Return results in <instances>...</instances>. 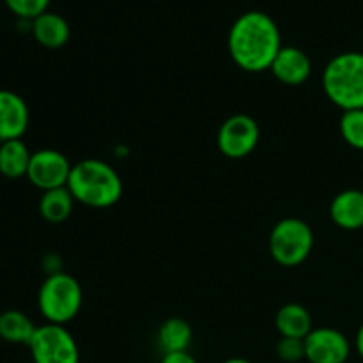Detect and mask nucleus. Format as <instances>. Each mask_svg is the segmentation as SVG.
Segmentation results:
<instances>
[{"label": "nucleus", "instance_id": "obj_9", "mask_svg": "<svg viewBox=\"0 0 363 363\" xmlns=\"http://www.w3.org/2000/svg\"><path fill=\"white\" fill-rule=\"evenodd\" d=\"M351 357V344L335 328H314L305 337V360L311 363H346Z\"/></svg>", "mask_w": 363, "mask_h": 363}, {"label": "nucleus", "instance_id": "obj_19", "mask_svg": "<svg viewBox=\"0 0 363 363\" xmlns=\"http://www.w3.org/2000/svg\"><path fill=\"white\" fill-rule=\"evenodd\" d=\"M339 130L347 145L363 151V108L344 112L340 117Z\"/></svg>", "mask_w": 363, "mask_h": 363}, {"label": "nucleus", "instance_id": "obj_8", "mask_svg": "<svg viewBox=\"0 0 363 363\" xmlns=\"http://www.w3.org/2000/svg\"><path fill=\"white\" fill-rule=\"evenodd\" d=\"M73 163L55 149H39L32 152L27 179L41 191L67 186Z\"/></svg>", "mask_w": 363, "mask_h": 363}, {"label": "nucleus", "instance_id": "obj_10", "mask_svg": "<svg viewBox=\"0 0 363 363\" xmlns=\"http://www.w3.org/2000/svg\"><path fill=\"white\" fill-rule=\"evenodd\" d=\"M30 121L28 105L20 94L0 89V142L18 140L25 135Z\"/></svg>", "mask_w": 363, "mask_h": 363}, {"label": "nucleus", "instance_id": "obj_22", "mask_svg": "<svg viewBox=\"0 0 363 363\" xmlns=\"http://www.w3.org/2000/svg\"><path fill=\"white\" fill-rule=\"evenodd\" d=\"M160 363H199L195 357L188 351H179V353H167L163 354Z\"/></svg>", "mask_w": 363, "mask_h": 363}, {"label": "nucleus", "instance_id": "obj_4", "mask_svg": "<svg viewBox=\"0 0 363 363\" xmlns=\"http://www.w3.org/2000/svg\"><path fill=\"white\" fill-rule=\"evenodd\" d=\"M84 305L80 282L69 273H53L45 279L38 293V307L50 325L66 326L73 321Z\"/></svg>", "mask_w": 363, "mask_h": 363}, {"label": "nucleus", "instance_id": "obj_7", "mask_svg": "<svg viewBox=\"0 0 363 363\" xmlns=\"http://www.w3.org/2000/svg\"><path fill=\"white\" fill-rule=\"evenodd\" d=\"M261 138L257 121L248 113H234L225 119L216 135V145L225 158L241 160L255 151Z\"/></svg>", "mask_w": 363, "mask_h": 363}, {"label": "nucleus", "instance_id": "obj_21", "mask_svg": "<svg viewBox=\"0 0 363 363\" xmlns=\"http://www.w3.org/2000/svg\"><path fill=\"white\" fill-rule=\"evenodd\" d=\"M277 357L287 363L305 360V339L280 337L279 344H277Z\"/></svg>", "mask_w": 363, "mask_h": 363}, {"label": "nucleus", "instance_id": "obj_3", "mask_svg": "<svg viewBox=\"0 0 363 363\" xmlns=\"http://www.w3.org/2000/svg\"><path fill=\"white\" fill-rule=\"evenodd\" d=\"M323 91L344 112L363 108V53L344 52L333 57L323 71Z\"/></svg>", "mask_w": 363, "mask_h": 363}, {"label": "nucleus", "instance_id": "obj_14", "mask_svg": "<svg viewBox=\"0 0 363 363\" xmlns=\"http://www.w3.org/2000/svg\"><path fill=\"white\" fill-rule=\"evenodd\" d=\"M275 328L280 333V337L305 339L314 330V325H312L311 312L303 305L287 303L277 312Z\"/></svg>", "mask_w": 363, "mask_h": 363}, {"label": "nucleus", "instance_id": "obj_24", "mask_svg": "<svg viewBox=\"0 0 363 363\" xmlns=\"http://www.w3.org/2000/svg\"><path fill=\"white\" fill-rule=\"evenodd\" d=\"M222 363H252V362L247 360V358H229V360H225Z\"/></svg>", "mask_w": 363, "mask_h": 363}, {"label": "nucleus", "instance_id": "obj_11", "mask_svg": "<svg viewBox=\"0 0 363 363\" xmlns=\"http://www.w3.org/2000/svg\"><path fill=\"white\" fill-rule=\"evenodd\" d=\"M269 71L280 84L298 87L311 78L312 60L303 50L296 46H282L272 62Z\"/></svg>", "mask_w": 363, "mask_h": 363}, {"label": "nucleus", "instance_id": "obj_2", "mask_svg": "<svg viewBox=\"0 0 363 363\" xmlns=\"http://www.w3.org/2000/svg\"><path fill=\"white\" fill-rule=\"evenodd\" d=\"M123 179L116 169L98 158L74 163L67 181V190L74 201L98 209L117 204L123 197Z\"/></svg>", "mask_w": 363, "mask_h": 363}, {"label": "nucleus", "instance_id": "obj_1", "mask_svg": "<svg viewBox=\"0 0 363 363\" xmlns=\"http://www.w3.org/2000/svg\"><path fill=\"white\" fill-rule=\"evenodd\" d=\"M230 59L248 73L269 69L282 48L279 25L262 11H247L234 20L227 35Z\"/></svg>", "mask_w": 363, "mask_h": 363}, {"label": "nucleus", "instance_id": "obj_15", "mask_svg": "<svg viewBox=\"0 0 363 363\" xmlns=\"http://www.w3.org/2000/svg\"><path fill=\"white\" fill-rule=\"evenodd\" d=\"M32 152L21 138L0 142V174L7 179L27 177Z\"/></svg>", "mask_w": 363, "mask_h": 363}, {"label": "nucleus", "instance_id": "obj_5", "mask_svg": "<svg viewBox=\"0 0 363 363\" xmlns=\"http://www.w3.org/2000/svg\"><path fill=\"white\" fill-rule=\"evenodd\" d=\"M268 247L277 264L284 268H296L312 254L314 233L301 218H282L272 229Z\"/></svg>", "mask_w": 363, "mask_h": 363}, {"label": "nucleus", "instance_id": "obj_18", "mask_svg": "<svg viewBox=\"0 0 363 363\" xmlns=\"http://www.w3.org/2000/svg\"><path fill=\"white\" fill-rule=\"evenodd\" d=\"M74 199L67 186L55 188V190L43 191L39 199V215L48 223H62L73 213Z\"/></svg>", "mask_w": 363, "mask_h": 363}, {"label": "nucleus", "instance_id": "obj_13", "mask_svg": "<svg viewBox=\"0 0 363 363\" xmlns=\"http://www.w3.org/2000/svg\"><path fill=\"white\" fill-rule=\"evenodd\" d=\"M32 34H34L35 41L45 48H60L69 41L71 28L66 18H62L57 13H46L39 14L38 18L32 20Z\"/></svg>", "mask_w": 363, "mask_h": 363}, {"label": "nucleus", "instance_id": "obj_20", "mask_svg": "<svg viewBox=\"0 0 363 363\" xmlns=\"http://www.w3.org/2000/svg\"><path fill=\"white\" fill-rule=\"evenodd\" d=\"M6 6L21 20H34L39 14L46 13L50 0H4Z\"/></svg>", "mask_w": 363, "mask_h": 363}, {"label": "nucleus", "instance_id": "obj_16", "mask_svg": "<svg viewBox=\"0 0 363 363\" xmlns=\"http://www.w3.org/2000/svg\"><path fill=\"white\" fill-rule=\"evenodd\" d=\"M191 339H194V330L190 323L181 318L167 319L158 330V346L163 354L188 351Z\"/></svg>", "mask_w": 363, "mask_h": 363}, {"label": "nucleus", "instance_id": "obj_12", "mask_svg": "<svg viewBox=\"0 0 363 363\" xmlns=\"http://www.w3.org/2000/svg\"><path fill=\"white\" fill-rule=\"evenodd\" d=\"M330 216L333 223L344 230H358L363 227V191L344 190L333 197L330 204Z\"/></svg>", "mask_w": 363, "mask_h": 363}, {"label": "nucleus", "instance_id": "obj_17", "mask_svg": "<svg viewBox=\"0 0 363 363\" xmlns=\"http://www.w3.org/2000/svg\"><path fill=\"white\" fill-rule=\"evenodd\" d=\"M38 326L21 311H6L0 314V339L9 344L28 346Z\"/></svg>", "mask_w": 363, "mask_h": 363}, {"label": "nucleus", "instance_id": "obj_6", "mask_svg": "<svg viewBox=\"0 0 363 363\" xmlns=\"http://www.w3.org/2000/svg\"><path fill=\"white\" fill-rule=\"evenodd\" d=\"M27 347L34 363H80L78 344L66 326L50 323L38 326Z\"/></svg>", "mask_w": 363, "mask_h": 363}, {"label": "nucleus", "instance_id": "obj_23", "mask_svg": "<svg viewBox=\"0 0 363 363\" xmlns=\"http://www.w3.org/2000/svg\"><path fill=\"white\" fill-rule=\"evenodd\" d=\"M354 347H357V353L360 354V358L363 360V325L358 328L357 332V339H354Z\"/></svg>", "mask_w": 363, "mask_h": 363}]
</instances>
